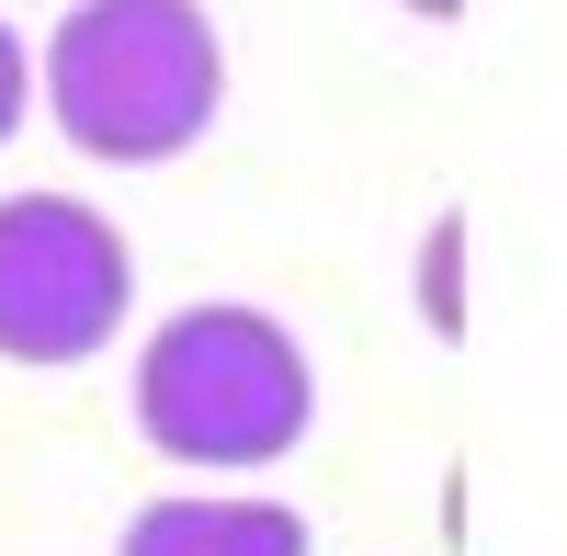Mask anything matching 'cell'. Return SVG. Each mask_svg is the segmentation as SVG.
Segmentation results:
<instances>
[{"instance_id":"cell-2","label":"cell","mask_w":567,"mask_h":556,"mask_svg":"<svg viewBox=\"0 0 567 556\" xmlns=\"http://www.w3.org/2000/svg\"><path fill=\"white\" fill-rule=\"evenodd\" d=\"M318 421L307 341L272 307H182L136 352V432L171 466H272Z\"/></svg>"},{"instance_id":"cell-5","label":"cell","mask_w":567,"mask_h":556,"mask_svg":"<svg viewBox=\"0 0 567 556\" xmlns=\"http://www.w3.org/2000/svg\"><path fill=\"white\" fill-rule=\"evenodd\" d=\"M420 330L465 341V216H432V239H420Z\"/></svg>"},{"instance_id":"cell-6","label":"cell","mask_w":567,"mask_h":556,"mask_svg":"<svg viewBox=\"0 0 567 556\" xmlns=\"http://www.w3.org/2000/svg\"><path fill=\"white\" fill-rule=\"evenodd\" d=\"M23 103H34V58H23V34L0 23V148H12V125H23Z\"/></svg>"},{"instance_id":"cell-4","label":"cell","mask_w":567,"mask_h":556,"mask_svg":"<svg viewBox=\"0 0 567 556\" xmlns=\"http://www.w3.org/2000/svg\"><path fill=\"white\" fill-rule=\"evenodd\" d=\"M125 556H307V523L284 512V500H148V512L125 523Z\"/></svg>"},{"instance_id":"cell-1","label":"cell","mask_w":567,"mask_h":556,"mask_svg":"<svg viewBox=\"0 0 567 556\" xmlns=\"http://www.w3.org/2000/svg\"><path fill=\"white\" fill-rule=\"evenodd\" d=\"M34 103L69 125V148L114 171H159L216 125L227 45L205 0H69L34 58Z\"/></svg>"},{"instance_id":"cell-3","label":"cell","mask_w":567,"mask_h":556,"mask_svg":"<svg viewBox=\"0 0 567 556\" xmlns=\"http://www.w3.org/2000/svg\"><path fill=\"white\" fill-rule=\"evenodd\" d=\"M125 296H136V261L114 239V216H91L69 194L0 205V363L69 375V363L114 352Z\"/></svg>"},{"instance_id":"cell-7","label":"cell","mask_w":567,"mask_h":556,"mask_svg":"<svg viewBox=\"0 0 567 556\" xmlns=\"http://www.w3.org/2000/svg\"><path fill=\"white\" fill-rule=\"evenodd\" d=\"M398 12H420V23H454V12H465V0H398Z\"/></svg>"}]
</instances>
